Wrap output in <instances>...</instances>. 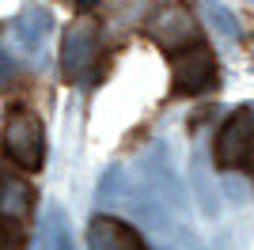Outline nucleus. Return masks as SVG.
<instances>
[{"label": "nucleus", "instance_id": "nucleus-1", "mask_svg": "<svg viewBox=\"0 0 254 250\" xmlns=\"http://www.w3.org/2000/svg\"><path fill=\"white\" fill-rule=\"evenodd\" d=\"M4 152L23 171H38L46 163V133H42V118L34 110L15 106L4 118Z\"/></svg>", "mask_w": 254, "mask_h": 250}, {"label": "nucleus", "instance_id": "nucleus-2", "mask_svg": "<svg viewBox=\"0 0 254 250\" xmlns=\"http://www.w3.org/2000/svg\"><path fill=\"white\" fill-rule=\"evenodd\" d=\"M148 38L167 53H179L186 46H193L197 42V15H193V8L182 4V0L159 4L148 15Z\"/></svg>", "mask_w": 254, "mask_h": 250}, {"label": "nucleus", "instance_id": "nucleus-3", "mask_svg": "<svg viewBox=\"0 0 254 250\" xmlns=\"http://www.w3.org/2000/svg\"><path fill=\"white\" fill-rule=\"evenodd\" d=\"M216 80H220V68H216L212 50L193 42L175 53V61H171V91L175 95H205L216 87Z\"/></svg>", "mask_w": 254, "mask_h": 250}, {"label": "nucleus", "instance_id": "nucleus-4", "mask_svg": "<svg viewBox=\"0 0 254 250\" xmlns=\"http://www.w3.org/2000/svg\"><path fill=\"white\" fill-rule=\"evenodd\" d=\"M251 152H254V110L239 106L216 133V163L224 171H235V167H243L251 159Z\"/></svg>", "mask_w": 254, "mask_h": 250}, {"label": "nucleus", "instance_id": "nucleus-5", "mask_svg": "<svg viewBox=\"0 0 254 250\" xmlns=\"http://www.w3.org/2000/svg\"><path fill=\"white\" fill-rule=\"evenodd\" d=\"M99 61V34L91 23H72L61 38V72L64 80H87V72L95 68Z\"/></svg>", "mask_w": 254, "mask_h": 250}, {"label": "nucleus", "instance_id": "nucleus-6", "mask_svg": "<svg viewBox=\"0 0 254 250\" xmlns=\"http://www.w3.org/2000/svg\"><path fill=\"white\" fill-rule=\"evenodd\" d=\"M140 175H144V186H148L152 193H159L171 208L182 205V182H179V175H175L171 156H167L163 144H152L148 152L140 156Z\"/></svg>", "mask_w": 254, "mask_h": 250}, {"label": "nucleus", "instance_id": "nucleus-7", "mask_svg": "<svg viewBox=\"0 0 254 250\" xmlns=\"http://www.w3.org/2000/svg\"><path fill=\"white\" fill-rule=\"evenodd\" d=\"M87 250H148L137 228L118 216H95L87 224Z\"/></svg>", "mask_w": 254, "mask_h": 250}, {"label": "nucleus", "instance_id": "nucleus-8", "mask_svg": "<svg viewBox=\"0 0 254 250\" xmlns=\"http://www.w3.org/2000/svg\"><path fill=\"white\" fill-rule=\"evenodd\" d=\"M34 208V189L27 178L11 175V171H0V220L8 224H23Z\"/></svg>", "mask_w": 254, "mask_h": 250}, {"label": "nucleus", "instance_id": "nucleus-9", "mask_svg": "<svg viewBox=\"0 0 254 250\" xmlns=\"http://www.w3.org/2000/svg\"><path fill=\"white\" fill-rule=\"evenodd\" d=\"M50 27H53V15L42 8V4H27L19 11V19L11 23V31H15V42H19L27 53H38L50 38Z\"/></svg>", "mask_w": 254, "mask_h": 250}, {"label": "nucleus", "instance_id": "nucleus-10", "mask_svg": "<svg viewBox=\"0 0 254 250\" xmlns=\"http://www.w3.org/2000/svg\"><path fill=\"white\" fill-rule=\"evenodd\" d=\"M129 212H133V220H140V224H148V228H167V201L159 197V193H152L148 186H133L129 189Z\"/></svg>", "mask_w": 254, "mask_h": 250}, {"label": "nucleus", "instance_id": "nucleus-11", "mask_svg": "<svg viewBox=\"0 0 254 250\" xmlns=\"http://www.w3.org/2000/svg\"><path fill=\"white\" fill-rule=\"evenodd\" d=\"M197 8H201V15L209 19V27L220 34V38H228L232 46L243 38V27H239V19L232 15V8H224L220 0H197Z\"/></svg>", "mask_w": 254, "mask_h": 250}, {"label": "nucleus", "instance_id": "nucleus-12", "mask_svg": "<svg viewBox=\"0 0 254 250\" xmlns=\"http://www.w3.org/2000/svg\"><path fill=\"white\" fill-rule=\"evenodd\" d=\"M42 250H72V231H68V224H64V212L57 205L46 208L42 216Z\"/></svg>", "mask_w": 254, "mask_h": 250}, {"label": "nucleus", "instance_id": "nucleus-13", "mask_svg": "<svg viewBox=\"0 0 254 250\" xmlns=\"http://www.w3.org/2000/svg\"><path fill=\"white\" fill-rule=\"evenodd\" d=\"M193 193H197V201H201V208L209 212V216H216V208H220V201H216V189H212L209 182V171H205V156H193Z\"/></svg>", "mask_w": 254, "mask_h": 250}, {"label": "nucleus", "instance_id": "nucleus-14", "mask_svg": "<svg viewBox=\"0 0 254 250\" xmlns=\"http://www.w3.org/2000/svg\"><path fill=\"white\" fill-rule=\"evenodd\" d=\"M118 193H122V167H106V175L99 178V205H110Z\"/></svg>", "mask_w": 254, "mask_h": 250}, {"label": "nucleus", "instance_id": "nucleus-15", "mask_svg": "<svg viewBox=\"0 0 254 250\" xmlns=\"http://www.w3.org/2000/svg\"><path fill=\"white\" fill-rule=\"evenodd\" d=\"M0 250H19V231L8 220H0Z\"/></svg>", "mask_w": 254, "mask_h": 250}, {"label": "nucleus", "instance_id": "nucleus-16", "mask_svg": "<svg viewBox=\"0 0 254 250\" xmlns=\"http://www.w3.org/2000/svg\"><path fill=\"white\" fill-rule=\"evenodd\" d=\"M11 83H15V61L0 50V91H8Z\"/></svg>", "mask_w": 254, "mask_h": 250}, {"label": "nucleus", "instance_id": "nucleus-17", "mask_svg": "<svg viewBox=\"0 0 254 250\" xmlns=\"http://www.w3.org/2000/svg\"><path fill=\"white\" fill-rule=\"evenodd\" d=\"M76 4H80V8H91V4H99V0H76Z\"/></svg>", "mask_w": 254, "mask_h": 250}, {"label": "nucleus", "instance_id": "nucleus-18", "mask_svg": "<svg viewBox=\"0 0 254 250\" xmlns=\"http://www.w3.org/2000/svg\"><path fill=\"white\" fill-rule=\"evenodd\" d=\"M163 250H175V247H163Z\"/></svg>", "mask_w": 254, "mask_h": 250}]
</instances>
